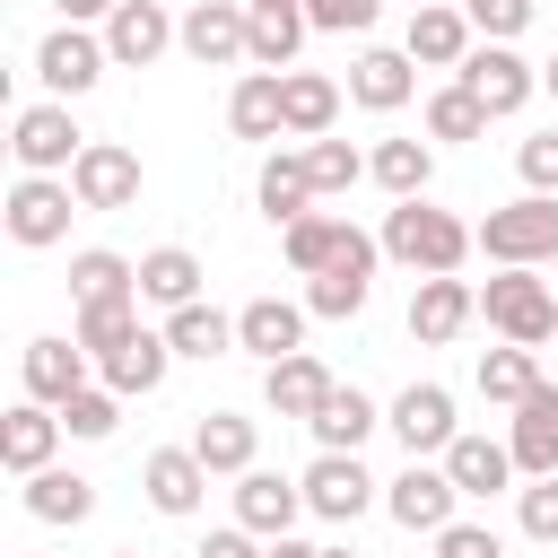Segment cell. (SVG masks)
<instances>
[{"instance_id": "29", "label": "cell", "mask_w": 558, "mask_h": 558, "mask_svg": "<svg viewBox=\"0 0 558 558\" xmlns=\"http://www.w3.org/2000/svg\"><path fill=\"white\" fill-rule=\"evenodd\" d=\"M166 366H174V340L140 323V331H131V340H122V349H113V357L96 366V375H105V384H113L122 401H148V392L166 384Z\"/></svg>"}, {"instance_id": "56", "label": "cell", "mask_w": 558, "mask_h": 558, "mask_svg": "<svg viewBox=\"0 0 558 558\" xmlns=\"http://www.w3.org/2000/svg\"><path fill=\"white\" fill-rule=\"evenodd\" d=\"M113 558H140V549H113Z\"/></svg>"}, {"instance_id": "8", "label": "cell", "mask_w": 558, "mask_h": 558, "mask_svg": "<svg viewBox=\"0 0 558 558\" xmlns=\"http://www.w3.org/2000/svg\"><path fill=\"white\" fill-rule=\"evenodd\" d=\"M384 427L410 445V462H445V445L462 436V418H453V392H445V384H401V392H392V410H384Z\"/></svg>"}, {"instance_id": "31", "label": "cell", "mask_w": 558, "mask_h": 558, "mask_svg": "<svg viewBox=\"0 0 558 558\" xmlns=\"http://www.w3.org/2000/svg\"><path fill=\"white\" fill-rule=\"evenodd\" d=\"M227 131L235 140H288V113H279V70H244L227 87Z\"/></svg>"}, {"instance_id": "13", "label": "cell", "mask_w": 558, "mask_h": 558, "mask_svg": "<svg viewBox=\"0 0 558 558\" xmlns=\"http://www.w3.org/2000/svg\"><path fill=\"white\" fill-rule=\"evenodd\" d=\"M418 96V61L401 52V44H366L357 61H349V105H366V113H401Z\"/></svg>"}, {"instance_id": "35", "label": "cell", "mask_w": 558, "mask_h": 558, "mask_svg": "<svg viewBox=\"0 0 558 558\" xmlns=\"http://www.w3.org/2000/svg\"><path fill=\"white\" fill-rule=\"evenodd\" d=\"M17 497H26V514H35V523H87V514H96V480H87V471H61V462H52V471H35Z\"/></svg>"}, {"instance_id": "17", "label": "cell", "mask_w": 558, "mask_h": 558, "mask_svg": "<svg viewBox=\"0 0 558 558\" xmlns=\"http://www.w3.org/2000/svg\"><path fill=\"white\" fill-rule=\"evenodd\" d=\"M166 44H183V26L166 17V0H122V9L105 17V52H113V70H148Z\"/></svg>"}, {"instance_id": "26", "label": "cell", "mask_w": 558, "mask_h": 558, "mask_svg": "<svg viewBox=\"0 0 558 558\" xmlns=\"http://www.w3.org/2000/svg\"><path fill=\"white\" fill-rule=\"evenodd\" d=\"M279 113H288V140H331V122H340V78H323V70H279Z\"/></svg>"}, {"instance_id": "14", "label": "cell", "mask_w": 558, "mask_h": 558, "mask_svg": "<svg viewBox=\"0 0 558 558\" xmlns=\"http://www.w3.org/2000/svg\"><path fill=\"white\" fill-rule=\"evenodd\" d=\"M70 192H78V209H131L140 201V157L122 140H87V157L70 166Z\"/></svg>"}, {"instance_id": "24", "label": "cell", "mask_w": 558, "mask_h": 558, "mask_svg": "<svg viewBox=\"0 0 558 558\" xmlns=\"http://www.w3.org/2000/svg\"><path fill=\"white\" fill-rule=\"evenodd\" d=\"M192 453L209 462V480H244V471H253V453H262V427H253L244 410H201Z\"/></svg>"}, {"instance_id": "21", "label": "cell", "mask_w": 558, "mask_h": 558, "mask_svg": "<svg viewBox=\"0 0 558 558\" xmlns=\"http://www.w3.org/2000/svg\"><path fill=\"white\" fill-rule=\"evenodd\" d=\"M305 305H288V296H253L244 314H235V349H253L262 366H279V357H296L305 349Z\"/></svg>"}, {"instance_id": "39", "label": "cell", "mask_w": 558, "mask_h": 558, "mask_svg": "<svg viewBox=\"0 0 558 558\" xmlns=\"http://www.w3.org/2000/svg\"><path fill=\"white\" fill-rule=\"evenodd\" d=\"M305 9H253V70H296V44H305Z\"/></svg>"}, {"instance_id": "4", "label": "cell", "mask_w": 558, "mask_h": 558, "mask_svg": "<svg viewBox=\"0 0 558 558\" xmlns=\"http://www.w3.org/2000/svg\"><path fill=\"white\" fill-rule=\"evenodd\" d=\"M9 157H17V174H70L87 157V131L70 122L61 96H44V105H17L9 113Z\"/></svg>"}, {"instance_id": "18", "label": "cell", "mask_w": 558, "mask_h": 558, "mask_svg": "<svg viewBox=\"0 0 558 558\" xmlns=\"http://www.w3.org/2000/svg\"><path fill=\"white\" fill-rule=\"evenodd\" d=\"M471 17L453 9V0H436V9H410V26H401V52L418 61V70H462L471 61Z\"/></svg>"}, {"instance_id": "2", "label": "cell", "mask_w": 558, "mask_h": 558, "mask_svg": "<svg viewBox=\"0 0 558 558\" xmlns=\"http://www.w3.org/2000/svg\"><path fill=\"white\" fill-rule=\"evenodd\" d=\"M471 235H480V253H488L497 270H541V262H558V201L523 192V201L488 209Z\"/></svg>"}, {"instance_id": "42", "label": "cell", "mask_w": 558, "mask_h": 558, "mask_svg": "<svg viewBox=\"0 0 558 558\" xmlns=\"http://www.w3.org/2000/svg\"><path fill=\"white\" fill-rule=\"evenodd\" d=\"M61 427H70L78 445H105V436L122 427V392H113V384H87V392H70V401H61Z\"/></svg>"}, {"instance_id": "1", "label": "cell", "mask_w": 558, "mask_h": 558, "mask_svg": "<svg viewBox=\"0 0 558 558\" xmlns=\"http://www.w3.org/2000/svg\"><path fill=\"white\" fill-rule=\"evenodd\" d=\"M375 244H384V262H401V270H418V279H453V270L480 253V235H471L453 209H436V201H392Z\"/></svg>"}, {"instance_id": "50", "label": "cell", "mask_w": 558, "mask_h": 558, "mask_svg": "<svg viewBox=\"0 0 558 558\" xmlns=\"http://www.w3.org/2000/svg\"><path fill=\"white\" fill-rule=\"evenodd\" d=\"M52 9H61V26H96V17H113L122 0H52Z\"/></svg>"}, {"instance_id": "22", "label": "cell", "mask_w": 558, "mask_h": 558, "mask_svg": "<svg viewBox=\"0 0 558 558\" xmlns=\"http://www.w3.org/2000/svg\"><path fill=\"white\" fill-rule=\"evenodd\" d=\"M61 410H44V401H17L9 418H0V462L17 471V480H35V471H52V453H61Z\"/></svg>"}, {"instance_id": "6", "label": "cell", "mask_w": 558, "mask_h": 558, "mask_svg": "<svg viewBox=\"0 0 558 558\" xmlns=\"http://www.w3.org/2000/svg\"><path fill=\"white\" fill-rule=\"evenodd\" d=\"M70 218H78V192H70V174H17V183H9V209H0L9 244L44 253V244H61V235H70Z\"/></svg>"}, {"instance_id": "48", "label": "cell", "mask_w": 558, "mask_h": 558, "mask_svg": "<svg viewBox=\"0 0 558 558\" xmlns=\"http://www.w3.org/2000/svg\"><path fill=\"white\" fill-rule=\"evenodd\" d=\"M436 558H506V541H497V523H445Z\"/></svg>"}, {"instance_id": "37", "label": "cell", "mask_w": 558, "mask_h": 558, "mask_svg": "<svg viewBox=\"0 0 558 558\" xmlns=\"http://www.w3.org/2000/svg\"><path fill=\"white\" fill-rule=\"evenodd\" d=\"M532 392H541V357H532V349H514V340H506V349H480V401L523 410Z\"/></svg>"}, {"instance_id": "23", "label": "cell", "mask_w": 558, "mask_h": 558, "mask_svg": "<svg viewBox=\"0 0 558 558\" xmlns=\"http://www.w3.org/2000/svg\"><path fill=\"white\" fill-rule=\"evenodd\" d=\"M331 366L314 357V349H296V357H279V366H262V401L279 410V418H314L323 401H331Z\"/></svg>"}, {"instance_id": "45", "label": "cell", "mask_w": 558, "mask_h": 558, "mask_svg": "<svg viewBox=\"0 0 558 558\" xmlns=\"http://www.w3.org/2000/svg\"><path fill=\"white\" fill-rule=\"evenodd\" d=\"M462 17H471L480 44H514L532 26V0H462Z\"/></svg>"}, {"instance_id": "53", "label": "cell", "mask_w": 558, "mask_h": 558, "mask_svg": "<svg viewBox=\"0 0 558 558\" xmlns=\"http://www.w3.org/2000/svg\"><path fill=\"white\" fill-rule=\"evenodd\" d=\"M244 9H305V0H244Z\"/></svg>"}, {"instance_id": "43", "label": "cell", "mask_w": 558, "mask_h": 558, "mask_svg": "<svg viewBox=\"0 0 558 558\" xmlns=\"http://www.w3.org/2000/svg\"><path fill=\"white\" fill-rule=\"evenodd\" d=\"M305 174H314V192L331 201V192H349V183L366 174V157H357L349 140H305Z\"/></svg>"}, {"instance_id": "10", "label": "cell", "mask_w": 558, "mask_h": 558, "mask_svg": "<svg viewBox=\"0 0 558 558\" xmlns=\"http://www.w3.org/2000/svg\"><path fill=\"white\" fill-rule=\"evenodd\" d=\"M113 70V52H105V35H87V26H52L44 44H35V78H44V96H87L96 78Z\"/></svg>"}, {"instance_id": "30", "label": "cell", "mask_w": 558, "mask_h": 558, "mask_svg": "<svg viewBox=\"0 0 558 558\" xmlns=\"http://www.w3.org/2000/svg\"><path fill=\"white\" fill-rule=\"evenodd\" d=\"M445 471H453L462 497H506V488L523 480L514 453H506V436H453V445H445Z\"/></svg>"}, {"instance_id": "19", "label": "cell", "mask_w": 558, "mask_h": 558, "mask_svg": "<svg viewBox=\"0 0 558 558\" xmlns=\"http://www.w3.org/2000/svg\"><path fill=\"white\" fill-rule=\"evenodd\" d=\"M17 366H26V401H44V410H61L70 392H87V366H96V357H87L78 340H61V331H44V340H26V357H17Z\"/></svg>"}, {"instance_id": "36", "label": "cell", "mask_w": 558, "mask_h": 558, "mask_svg": "<svg viewBox=\"0 0 558 558\" xmlns=\"http://www.w3.org/2000/svg\"><path fill=\"white\" fill-rule=\"evenodd\" d=\"M340 244H349V218H323V209H305L296 227H279V253H288V270H296V279L331 270V262H340Z\"/></svg>"}, {"instance_id": "9", "label": "cell", "mask_w": 558, "mask_h": 558, "mask_svg": "<svg viewBox=\"0 0 558 558\" xmlns=\"http://www.w3.org/2000/svg\"><path fill=\"white\" fill-rule=\"evenodd\" d=\"M453 506H462V488H453L445 462H410L401 480H384V514H392L401 532H427V541H436L445 523H462Z\"/></svg>"}, {"instance_id": "11", "label": "cell", "mask_w": 558, "mask_h": 558, "mask_svg": "<svg viewBox=\"0 0 558 558\" xmlns=\"http://www.w3.org/2000/svg\"><path fill=\"white\" fill-rule=\"evenodd\" d=\"M183 52H192L201 70L253 61V9H244V0H192V9H183Z\"/></svg>"}, {"instance_id": "32", "label": "cell", "mask_w": 558, "mask_h": 558, "mask_svg": "<svg viewBox=\"0 0 558 558\" xmlns=\"http://www.w3.org/2000/svg\"><path fill=\"white\" fill-rule=\"evenodd\" d=\"M113 296H140V262L113 253V244L70 253V305H113Z\"/></svg>"}, {"instance_id": "52", "label": "cell", "mask_w": 558, "mask_h": 558, "mask_svg": "<svg viewBox=\"0 0 558 558\" xmlns=\"http://www.w3.org/2000/svg\"><path fill=\"white\" fill-rule=\"evenodd\" d=\"M541 96H558V52H549V61H541Z\"/></svg>"}, {"instance_id": "55", "label": "cell", "mask_w": 558, "mask_h": 558, "mask_svg": "<svg viewBox=\"0 0 558 558\" xmlns=\"http://www.w3.org/2000/svg\"><path fill=\"white\" fill-rule=\"evenodd\" d=\"M401 9H436V0H401Z\"/></svg>"}, {"instance_id": "38", "label": "cell", "mask_w": 558, "mask_h": 558, "mask_svg": "<svg viewBox=\"0 0 558 558\" xmlns=\"http://www.w3.org/2000/svg\"><path fill=\"white\" fill-rule=\"evenodd\" d=\"M166 340H174V357H227V349H235V314H218V305L201 296V305L166 314Z\"/></svg>"}, {"instance_id": "7", "label": "cell", "mask_w": 558, "mask_h": 558, "mask_svg": "<svg viewBox=\"0 0 558 558\" xmlns=\"http://www.w3.org/2000/svg\"><path fill=\"white\" fill-rule=\"evenodd\" d=\"M453 78H462V87L488 105V122H506V113H523V105L541 96V70H532L514 44H471V61H462Z\"/></svg>"}, {"instance_id": "20", "label": "cell", "mask_w": 558, "mask_h": 558, "mask_svg": "<svg viewBox=\"0 0 558 558\" xmlns=\"http://www.w3.org/2000/svg\"><path fill=\"white\" fill-rule=\"evenodd\" d=\"M506 453L523 480H558V384H541L514 418H506Z\"/></svg>"}, {"instance_id": "12", "label": "cell", "mask_w": 558, "mask_h": 558, "mask_svg": "<svg viewBox=\"0 0 558 558\" xmlns=\"http://www.w3.org/2000/svg\"><path fill=\"white\" fill-rule=\"evenodd\" d=\"M296 488H305V514H323V523H357V514L375 506V488H384V480H366V462H357V453H314Z\"/></svg>"}, {"instance_id": "33", "label": "cell", "mask_w": 558, "mask_h": 558, "mask_svg": "<svg viewBox=\"0 0 558 558\" xmlns=\"http://www.w3.org/2000/svg\"><path fill=\"white\" fill-rule=\"evenodd\" d=\"M305 427H314V445H323V453H357V445H366V436L384 427V410H375V401H366L357 384H331V401H323V410H314Z\"/></svg>"}, {"instance_id": "40", "label": "cell", "mask_w": 558, "mask_h": 558, "mask_svg": "<svg viewBox=\"0 0 558 558\" xmlns=\"http://www.w3.org/2000/svg\"><path fill=\"white\" fill-rule=\"evenodd\" d=\"M427 140H488V105H480L462 78H445V87L427 96Z\"/></svg>"}, {"instance_id": "34", "label": "cell", "mask_w": 558, "mask_h": 558, "mask_svg": "<svg viewBox=\"0 0 558 558\" xmlns=\"http://www.w3.org/2000/svg\"><path fill=\"white\" fill-rule=\"evenodd\" d=\"M366 174H375L392 201H427V183H436V148H427V140H375V148H366Z\"/></svg>"}, {"instance_id": "25", "label": "cell", "mask_w": 558, "mask_h": 558, "mask_svg": "<svg viewBox=\"0 0 558 558\" xmlns=\"http://www.w3.org/2000/svg\"><path fill=\"white\" fill-rule=\"evenodd\" d=\"M296 514H305V488H296V480H279V471H262V462H253V471L235 480V523H244V532L279 541V532H288Z\"/></svg>"}, {"instance_id": "28", "label": "cell", "mask_w": 558, "mask_h": 558, "mask_svg": "<svg viewBox=\"0 0 558 558\" xmlns=\"http://www.w3.org/2000/svg\"><path fill=\"white\" fill-rule=\"evenodd\" d=\"M201 253L192 244H157V253H140V305H166V314H183V305H201Z\"/></svg>"}, {"instance_id": "5", "label": "cell", "mask_w": 558, "mask_h": 558, "mask_svg": "<svg viewBox=\"0 0 558 558\" xmlns=\"http://www.w3.org/2000/svg\"><path fill=\"white\" fill-rule=\"evenodd\" d=\"M375 262H384V244H375L366 227H349L340 262L305 279V314H314V323H357V314H366V296H375Z\"/></svg>"}, {"instance_id": "51", "label": "cell", "mask_w": 558, "mask_h": 558, "mask_svg": "<svg viewBox=\"0 0 558 558\" xmlns=\"http://www.w3.org/2000/svg\"><path fill=\"white\" fill-rule=\"evenodd\" d=\"M270 558H323V549H314V541H296V532H279V541H270Z\"/></svg>"}, {"instance_id": "3", "label": "cell", "mask_w": 558, "mask_h": 558, "mask_svg": "<svg viewBox=\"0 0 558 558\" xmlns=\"http://www.w3.org/2000/svg\"><path fill=\"white\" fill-rule=\"evenodd\" d=\"M480 314H488V331H497V340H514V349L558 340V296H549V279H541V270H497V279L480 288Z\"/></svg>"}, {"instance_id": "46", "label": "cell", "mask_w": 558, "mask_h": 558, "mask_svg": "<svg viewBox=\"0 0 558 558\" xmlns=\"http://www.w3.org/2000/svg\"><path fill=\"white\" fill-rule=\"evenodd\" d=\"M514 174H523V192L558 201V122H549V131H532V140L514 148Z\"/></svg>"}, {"instance_id": "47", "label": "cell", "mask_w": 558, "mask_h": 558, "mask_svg": "<svg viewBox=\"0 0 558 558\" xmlns=\"http://www.w3.org/2000/svg\"><path fill=\"white\" fill-rule=\"evenodd\" d=\"M384 17V0H305V26L314 35H366Z\"/></svg>"}, {"instance_id": "44", "label": "cell", "mask_w": 558, "mask_h": 558, "mask_svg": "<svg viewBox=\"0 0 558 558\" xmlns=\"http://www.w3.org/2000/svg\"><path fill=\"white\" fill-rule=\"evenodd\" d=\"M514 523H523V541H549L558 549V480H523L514 488Z\"/></svg>"}, {"instance_id": "49", "label": "cell", "mask_w": 558, "mask_h": 558, "mask_svg": "<svg viewBox=\"0 0 558 558\" xmlns=\"http://www.w3.org/2000/svg\"><path fill=\"white\" fill-rule=\"evenodd\" d=\"M201 558H270V549H262V532L227 523V532H209V541H201Z\"/></svg>"}, {"instance_id": "54", "label": "cell", "mask_w": 558, "mask_h": 558, "mask_svg": "<svg viewBox=\"0 0 558 558\" xmlns=\"http://www.w3.org/2000/svg\"><path fill=\"white\" fill-rule=\"evenodd\" d=\"M323 558H357V549H323Z\"/></svg>"}, {"instance_id": "16", "label": "cell", "mask_w": 558, "mask_h": 558, "mask_svg": "<svg viewBox=\"0 0 558 558\" xmlns=\"http://www.w3.org/2000/svg\"><path fill=\"white\" fill-rule=\"evenodd\" d=\"M140 497H148L157 514H201V497H209V462H201L192 445H157V453L140 462Z\"/></svg>"}, {"instance_id": "41", "label": "cell", "mask_w": 558, "mask_h": 558, "mask_svg": "<svg viewBox=\"0 0 558 558\" xmlns=\"http://www.w3.org/2000/svg\"><path fill=\"white\" fill-rule=\"evenodd\" d=\"M131 331H140V296H113V305H78V331H70V340H78V349L105 366V357H113Z\"/></svg>"}, {"instance_id": "27", "label": "cell", "mask_w": 558, "mask_h": 558, "mask_svg": "<svg viewBox=\"0 0 558 558\" xmlns=\"http://www.w3.org/2000/svg\"><path fill=\"white\" fill-rule=\"evenodd\" d=\"M253 201H262V218L270 227H296L323 192H314V174H305V148H279V157H262V174H253Z\"/></svg>"}, {"instance_id": "15", "label": "cell", "mask_w": 558, "mask_h": 558, "mask_svg": "<svg viewBox=\"0 0 558 558\" xmlns=\"http://www.w3.org/2000/svg\"><path fill=\"white\" fill-rule=\"evenodd\" d=\"M480 314V288L453 270V279H418L410 288V340L418 349H445V340H462V323Z\"/></svg>"}]
</instances>
